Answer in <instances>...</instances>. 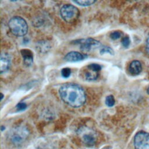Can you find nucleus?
<instances>
[{
    "label": "nucleus",
    "instance_id": "obj_2",
    "mask_svg": "<svg viewBox=\"0 0 149 149\" xmlns=\"http://www.w3.org/2000/svg\"><path fill=\"white\" fill-rule=\"evenodd\" d=\"M8 26L10 31L16 36L22 37L27 33V24L26 20L20 16L12 17L8 22Z\"/></svg>",
    "mask_w": 149,
    "mask_h": 149
},
{
    "label": "nucleus",
    "instance_id": "obj_13",
    "mask_svg": "<svg viewBox=\"0 0 149 149\" xmlns=\"http://www.w3.org/2000/svg\"><path fill=\"white\" fill-rule=\"evenodd\" d=\"M74 3L82 6H87L94 4L95 2V1L93 0H79V1H73Z\"/></svg>",
    "mask_w": 149,
    "mask_h": 149
},
{
    "label": "nucleus",
    "instance_id": "obj_10",
    "mask_svg": "<svg viewBox=\"0 0 149 149\" xmlns=\"http://www.w3.org/2000/svg\"><path fill=\"white\" fill-rule=\"evenodd\" d=\"M20 51L24 65L27 66H31L33 62V54L31 51L29 49H23Z\"/></svg>",
    "mask_w": 149,
    "mask_h": 149
},
{
    "label": "nucleus",
    "instance_id": "obj_15",
    "mask_svg": "<svg viewBox=\"0 0 149 149\" xmlns=\"http://www.w3.org/2000/svg\"><path fill=\"white\" fill-rule=\"evenodd\" d=\"M115 98L113 95H109L106 97L105 104L108 107H111L113 106L115 104Z\"/></svg>",
    "mask_w": 149,
    "mask_h": 149
},
{
    "label": "nucleus",
    "instance_id": "obj_17",
    "mask_svg": "<svg viewBox=\"0 0 149 149\" xmlns=\"http://www.w3.org/2000/svg\"><path fill=\"white\" fill-rule=\"evenodd\" d=\"M71 74V70L70 69L68 68H65L62 69L61 70V74L63 77L64 78H68L70 76Z\"/></svg>",
    "mask_w": 149,
    "mask_h": 149
},
{
    "label": "nucleus",
    "instance_id": "obj_19",
    "mask_svg": "<svg viewBox=\"0 0 149 149\" xmlns=\"http://www.w3.org/2000/svg\"><path fill=\"white\" fill-rule=\"evenodd\" d=\"M130 38L129 37L126 36L122 38V44L123 46L125 47V48L128 47L130 45Z\"/></svg>",
    "mask_w": 149,
    "mask_h": 149
},
{
    "label": "nucleus",
    "instance_id": "obj_7",
    "mask_svg": "<svg viewBox=\"0 0 149 149\" xmlns=\"http://www.w3.org/2000/svg\"><path fill=\"white\" fill-rule=\"evenodd\" d=\"M79 136L82 142L86 146H92L96 143V133L93 130L83 128L79 130Z\"/></svg>",
    "mask_w": 149,
    "mask_h": 149
},
{
    "label": "nucleus",
    "instance_id": "obj_6",
    "mask_svg": "<svg viewBox=\"0 0 149 149\" xmlns=\"http://www.w3.org/2000/svg\"><path fill=\"white\" fill-rule=\"evenodd\" d=\"M74 42V44H80V49L83 52H85L98 48L101 46V43L100 41L91 38L77 40Z\"/></svg>",
    "mask_w": 149,
    "mask_h": 149
},
{
    "label": "nucleus",
    "instance_id": "obj_20",
    "mask_svg": "<svg viewBox=\"0 0 149 149\" xmlns=\"http://www.w3.org/2000/svg\"><path fill=\"white\" fill-rule=\"evenodd\" d=\"M27 108V105L24 102H20L17 104L16 109L18 111H24Z\"/></svg>",
    "mask_w": 149,
    "mask_h": 149
},
{
    "label": "nucleus",
    "instance_id": "obj_1",
    "mask_svg": "<svg viewBox=\"0 0 149 149\" xmlns=\"http://www.w3.org/2000/svg\"><path fill=\"white\" fill-rule=\"evenodd\" d=\"M59 94L65 103L73 108L81 107L86 101V94L84 89L76 83L63 84L59 89Z\"/></svg>",
    "mask_w": 149,
    "mask_h": 149
},
{
    "label": "nucleus",
    "instance_id": "obj_5",
    "mask_svg": "<svg viewBox=\"0 0 149 149\" xmlns=\"http://www.w3.org/2000/svg\"><path fill=\"white\" fill-rule=\"evenodd\" d=\"M135 149H149V133L144 131L137 132L134 137Z\"/></svg>",
    "mask_w": 149,
    "mask_h": 149
},
{
    "label": "nucleus",
    "instance_id": "obj_18",
    "mask_svg": "<svg viewBox=\"0 0 149 149\" xmlns=\"http://www.w3.org/2000/svg\"><path fill=\"white\" fill-rule=\"evenodd\" d=\"M122 36V33L119 31H115L110 34V37L113 40H116Z\"/></svg>",
    "mask_w": 149,
    "mask_h": 149
},
{
    "label": "nucleus",
    "instance_id": "obj_16",
    "mask_svg": "<svg viewBox=\"0 0 149 149\" xmlns=\"http://www.w3.org/2000/svg\"><path fill=\"white\" fill-rule=\"evenodd\" d=\"M87 68L90 69V70H92L94 72H98L99 71H100V70L101 69V65H98V64H97V63H92V64H90L89 65H88Z\"/></svg>",
    "mask_w": 149,
    "mask_h": 149
},
{
    "label": "nucleus",
    "instance_id": "obj_11",
    "mask_svg": "<svg viewBox=\"0 0 149 149\" xmlns=\"http://www.w3.org/2000/svg\"><path fill=\"white\" fill-rule=\"evenodd\" d=\"M142 70L141 63L137 60L133 61L129 66V71L133 75L139 74Z\"/></svg>",
    "mask_w": 149,
    "mask_h": 149
},
{
    "label": "nucleus",
    "instance_id": "obj_9",
    "mask_svg": "<svg viewBox=\"0 0 149 149\" xmlns=\"http://www.w3.org/2000/svg\"><path fill=\"white\" fill-rule=\"evenodd\" d=\"M85 58L84 55L79 52L76 51H72L68 53L65 56V59L68 62H78L80 61Z\"/></svg>",
    "mask_w": 149,
    "mask_h": 149
},
{
    "label": "nucleus",
    "instance_id": "obj_4",
    "mask_svg": "<svg viewBox=\"0 0 149 149\" xmlns=\"http://www.w3.org/2000/svg\"><path fill=\"white\" fill-rule=\"evenodd\" d=\"M60 14L65 22L71 23L74 22L78 19L80 12L77 8L74 5L66 4L61 8Z\"/></svg>",
    "mask_w": 149,
    "mask_h": 149
},
{
    "label": "nucleus",
    "instance_id": "obj_3",
    "mask_svg": "<svg viewBox=\"0 0 149 149\" xmlns=\"http://www.w3.org/2000/svg\"><path fill=\"white\" fill-rule=\"evenodd\" d=\"M29 134V131L26 127L19 126L11 130L9 134V138L13 144L19 145L26 140Z\"/></svg>",
    "mask_w": 149,
    "mask_h": 149
},
{
    "label": "nucleus",
    "instance_id": "obj_22",
    "mask_svg": "<svg viewBox=\"0 0 149 149\" xmlns=\"http://www.w3.org/2000/svg\"><path fill=\"white\" fill-rule=\"evenodd\" d=\"M5 129V127H3V126H1V130H2V131H3V129Z\"/></svg>",
    "mask_w": 149,
    "mask_h": 149
},
{
    "label": "nucleus",
    "instance_id": "obj_24",
    "mask_svg": "<svg viewBox=\"0 0 149 149\" xmlns=\"http://www.w3.org/2000/svg\"><path fill=\"white\" fill-rule=\"evenodd\" d=\"M3 94L2 93H1V100L3 99Z\"/></svg>",
    "mask_w": 149,
    "mask_h": 149
},
{
    "label": "nucleus",
    "instance_id": "obj_14",
    "mask_svg": "<svg viewBox=\"0 0 149 149\" xmlns=\"http://www.w3.org/2000/svg\"><path fill=\"white\" fill-rule=\"evenodd\" d=\"M100 52L101 55H104L105 54H109L111 55L114 54V51L111 47L108 46H105V45L101 46L100 47Z\"/></svg>",
    "mask_w": 149,
    "mask_h": 149
},
{
    "label": "nucleus",
    "instance_id": "obj_8",
    "mask_svg": "<svg viewBox=\"0 0 149 149\" xmlns=\"http://www.w3.org/2000/svg\"><path fill=\"white\" fill-rule=\"evenodd\" d=\"M11 58L7 53H2L0 57V71L2 73L7 71L10 66Z\"/></svg>",
    "mask_w": 149,
    "mask_h": 149
},
{
    "label": "nucleus",
    "instance_id": "obj_23",
    "mask_svg": "<svg viewBox=\"0 0 149 149\" xmlns=\"http://www.w3.org/2000/svg\"><path fill=\"white\" fill-rule=\"evenodd\" d=\"M147 93L148 94H149V86L148 87V88H147Z\"/></svg>",
    "mask_w": 149,
    "mask_h": 149
},
{
    "label": "nucleus",
    "instance_id": "obj_21",
    "mask_svg": "<svg viewBox=\"0 0 149 149\" xmlns=\"http://www.w3.org/2000/svg\"><path fill=\"white\" fill-rule=\"evenodd\" d=\"M146 51L149 55V36H148L146 40Z\"/></svg>",
    "mask_w": 149,
    "mask_h": 149
},
{
    "label": "nucleus",
    "instance_id": "obj_12",
    "mask_svg": "<svg viewBox=\"0 0 149 149\" xmlns=\"http://www.w3.org/2000/svg\"><path fill=\"white\" fill-rule=\"evenodd\" d=\"M89 71H87L85 74V77L87 80L93 81L96 80L98 77V73L97 72H94L92 70L89 69Z\"/></svg>",
    "mask_w": 149,
    "mask_h": 149
}]
</instances>
